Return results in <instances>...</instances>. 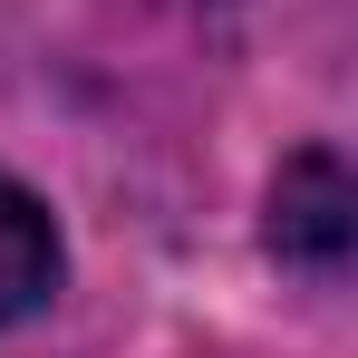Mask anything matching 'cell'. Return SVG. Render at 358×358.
<instances>
[{
	"mask_svg": "<svg viewBox=\"0 0 358 358\" xmlns=\"http://www.w3.org/2000/svg\"><path fill=\"white\" fill-rule=\"evenodd\" d=\"M349 242H358V194H349V165L329 145H300L281 184H271V252L310 271V281H339L349 271Z\"/></svg>",
	"mask_w": 358,
	"mask_h": 358,
	"instance_id": "6da1fadb",
	"label": "cell"
},
{
	"mask_svg": "<svg viewBox=\"0 0 358 358\" xmlns=\"http://www.w3.org/2000/svg\"><path fill=\"white\" fill-rule=\"evenodd\" d=\"M49 291H59V223L29 184L0 175V329L49 310Z\"/></svg>",
	"mask_w": 358,
	"mask_h": 358,
	"instance_id": "7a4b0ae2",
	"label": "cell"
}]
</instances>
